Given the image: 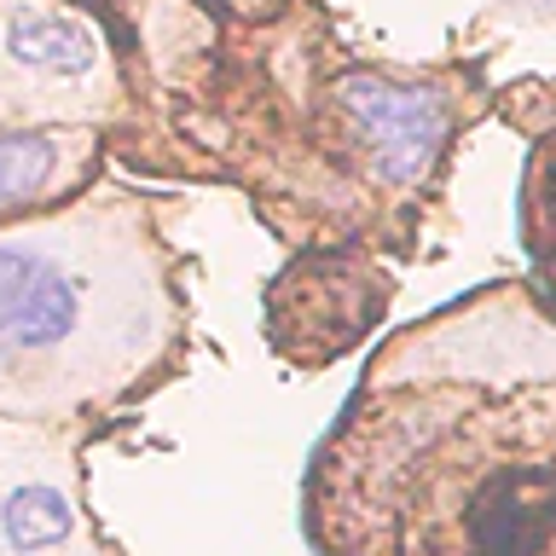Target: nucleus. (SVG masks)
I'll return each mask as SVG.
<instances>
[{
  "mask_svg": "<svg viewBox=\"0 0 556 556\" xmlns=\"http://www.w3.org/2000/svg\"><path fill=\"white\" fill-rule=\"evenodd\" d=\"M93 168V134L0 128V220L70 198Z\"/></svg>",
  "mask_w": 556,
  "mask_h": 556,
  "instance_id": "39448f33",
  "label": "nucleus"
},
{
  "mask_svg": "<svg viewBox=\"0 0 556 556\" xmlns=\"http://www.w3.org/2000/svg\"><path fill=\"white\" fill-rule=\"evenodd\" d=\"M116 99V52L70 0H0V128L99 122Z\"/></svg>",
  "mask_w": 556,
  "mask_h": 556,
  "instance_id": "7ed1b4c3",
  "label": "nucleus"
},
{
  "mask_svg": "<svg viewBox=\"0 0 556 556\" xmlns=\"http://www.w3.org/2000/svg\"><path fill=\"white\" fill-rule=\"evenodd\" d=\"M337 111L348 146L359 151V168L389 191L424 186L452 128V104L434 87L394 76H354L337 93Z\"/></svg>",
  "mask_w": 556,
  "mask_h": 556,
  "instance_id": "20e7f679",
  "label": "nucleus"
},
{
  "mask_svg": "<svg viewBox=\"0 0 556 556\" xmlns=\"http://www.w3.org/2000/svg\"><path fill=\"white\" fill-rule=\"evenodd\" d=\"M0 533H7V545L12 551H47V545H59V539L70 533V504L59 486H47V481H24V486H12L7 504H0Z\"/></svg>",
  "mask_w": 556,
  "mask_h": 556,
  "instance_id": "0eeeda50",
  "label": "nucleus"
},
{
  "mask_svg": "<svg viewBox=\"0 0 556 556\" xmlns=\"http://www.w3.org/2000/svg\"><path fill=\"white\" fill-rule=\"evenodd\" d=\"M521 215H528V250L539 261V273H545V285L556 290V134L539 146L533 168H528Z\"/></svg>",
  "mask_w": 556,
  "mask_h": 556,
  "instance_id": "6e6552de",
  "label": "nucleus"
},
{
  "mask_svg": "<svg viewBox=\"0 0 556 556\" xmlns=\"http://www.w3.org/2000/svg\"><path fill=\"white\" fill-rule=\"evenodd\" d=\"M319 273H325V295H319L313 267H295L290 285H285V307L273 302V342L285 348L290 359H295V348H302V337H313V319H330V342H337V354H342V348L371 325V313L382 302V290H365V278H377V273L342 267V261H319Z\"/></svg>",
  "mask_w": 556,
  "mask_h": 556,
  "instance_id": "423d86ee",
  "label": "nucleus"
},
{
  "mask_svg": "<svg viewBox=\"0 0 556 556\" xmlns=\"http://www.w3.org/2000/svg\"><path fill=\"white\" fill-rule=\"evenodd\" d=\"M330 556H556V377H394L319 452Z\"/></svg>",
  "mask_w": 556,
  "mask_h": 556,
  "instance_id": "f257e3e1",
  "label": "nucleus"
},
{
  "mask_svg": "<svg viewBox=\"0 0 556 556\" xmlns=\"http://www.w3.org/2000/svg\"><path fill=\"white\" fill-rule=\"evenodd\" d=\"M174 325L168 255L134 203L0 226V412L99 406L168 354Z\"/></svg>",
  "mask_w": 556,
  "mask_h": 556,
  "instance_id": "f03ea898",
  "label": "nucleus"
}]
</instances>
